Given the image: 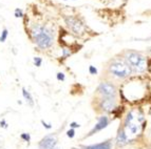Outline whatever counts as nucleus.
<instances>
[{
  "label": "nucleus",
  "instance_id": "1",
  "mask_svg": "<svg viewBox=\"0 0 151 149\" xmlns=\"http://www.w3.org/2000/svg\"><path fill=\"white\" fill-rule=\"evenodd\" d=\"M31 35L34 42L42 50L49 48L53 44V34L47 26L38 24L34 25L31 30Z\"/></svg>",
  "mask_w": 151,
  "mask_h": 149
},
{
  "label": "nucleus",
  "instance_id": "2",
  "mask_svg": "<svg viewBox=\"0 0 151 149\" xmlns=\"http://www.w3.org/2000/svg\"><path fill=\"white\" fill-rule=\"evenodd\" d=\"M142 118L139 117V114L134 111H131L128 114L125 121V126H124V132L127 136L129 140L133 137L137 136L142 130Z\"/></svg>",
  "mask_w": 151,
  "mask_h": 149
},
{
  "label": "nucleus",
  "instance_id": "3",
  "mask_svg": "<svg viewBox=\"0 0 151 149\" xmlns=\"http://www.w3.org/2000/svg\"><path fill=\"white\" fill-rule=\"evenodd\" d=\"M126 61L129 66L134 68L136 72H142L147 68V60L145 57L135 52H129L126 54Z\"/></svg>",
  "mask_w": 151,
  "mask_h": 149
},
{
  "label": "nucleus",
  "instance_id": "4",
  "mask_svg": "<svg viewBox=\"0 0 151 149\" xmlns=\"http://www.w3.org/2000/svg\"><path fill=\"white\" fill-rule=\"evenodd\" d=\"M109 70H110V72L113 76L121 78V79L127 78L131 74V67L129 66L128 63L124 62V61L119 59L112 61V63L109 66Z\"/></svg>",
  "mask_w": 151,
  "mask_h": 149
},
{
  "label": "nucleus",
  "instance_id": "5",
  "mask_svg": "<svg viewBox=\"0 0 151 149\" xmlns=\"http://www.w3.org/2000/svg\"><path fill=\"white\" fill-rule=\"evenodd\" d=\"M98 92L105 98H114L116 96V88L111 83L104 82L98 86Z\"/></svg>",
  "mask_w": 151,
  "mask_h": 149
},
{
  "label": "nucleus",
  "instance_id": "6",
  "mask_svg": "<svg viewBox=\"0 0 151 149\" xmlns=\"http://www.w3.org/2000/svg\"><path fill=\"white\" fill-rule=\"evenodd\" d=\"M57 144V138L54 134H48L45 136L38 144L39 149H54Z\"/></svg>",
  "mask_w": 151,
  "mask_h": 149
},
{
  "label": "nucleus",
  "instance_id": "7",
  "mask_svg": "<svg viewBox=\"0 0 151 149\" xmlns=\"http://www.w3.org/2000/svg\"><path fill=\"white\" fill-rule=\"evenodd\" d=\"M65 22L68 24V26L71 28L72 32H74L75 34H81L83 32V23L79 21L78 19L73 17H68L65 19Z\"/></svg>",
  "mask_w": 151,
  "mask_h": 149
},
{
  "label": "nucleus",
  "instance_id": "8",
  "mask_svg": "<svg viewBox=\"0 0 151 149\" xmlns=\"http://www.w3.org/2000/svg\"><path fill=\"white\" fill-rule=\"evenodd\" d=\"M101 109L105 110V111H112L116 107L115 100H114L113 98H105V99H103V101H101Z\"/></svg>",
  "mask_w": 151,
  "mask_h": 149
},
{
  "label": "nucleus",
  "instance_id": "9",
  "mask_svg": "<svg viewBox=\"0 0 151 149\" xmlns=\"http://www.w3.org/2000/svg\"><path fill=\"white\" fill-rule=\"evenodd\" d=\"M109 124V120L107 117H101L99 118V120H98L97 124L94 126V128L90 131V134L89 136H92V134H94L95 132L99 131V130L104 129V128H106L107 126H108Z\"/></svg>",
  "mask_w": 151,
  "mask_h": 149
},
{
  "label": "nucleus",
  "instance_id": "10",
  "mask_svg": "<svg viewBox=\"0 0 151 149\" xmlns=\"http://www.w3.org/2000/svg\"><path fill=\"white\" fill-rule=\"evenodd\" d=\"M130 140L127 138V136L125 134L124 130H119V134H117V138H116V143L119 146H125L126 144H128V142Z\"/></svg>",
  "mask_w": 151,
  "mask_h": 149
},
{
  "label": "nucleus",
  "instance_id": "11",
  "mask_svg": "<svg viewBox=\"0 0 151 149\" xmlns=\"http://www.w3.org/2000/svg\"><path fill=\"white\" fill-rule=\"evenodd\" d=\"M85 149H112V145H111L110 141H107V142H104V143H101V144L87 146L85 147Z\"/></svg>",
  "mask_w": 151,
  "mask_h": 149
},
{
  "label": "nucleus",
  "instance_id": "12",
  "mask_svg": "<svg viewBox=\"0 0 151 149\" xmlns=\"http://www.w3.org/2000/svg\"><path fill=\"white\" fill-rule=\"evenodd\" d=\"M22 94H23V97H24L25 101H27L31 106H33V105H34V101H33V98H32V96H31L30 92H27L25 88H22Z\"/></svg>",
  "mask_w": 151,
  "mask_h": 149
},
{
  "label": "nucleus",
  "instance_id": "13",
  "mask_svg": "<svg viewBox=\"0 0 151 149\" xmlns=\"http://www.w3.org/2000/svg\"><path fill=\"white\" fill-rule=\"evenodd\" d=\"M8 30L6 28H4V30L2 31V34H1V36H0V41L1 42H4L5 40H6V37H8Z\"/></svg>",
  "mask_w": 151,
  "mask_h": 149
},
{
  "label": "nucleus",
  "instance_id": "14",
  "mask_svg": "<svg viewBox=\"0 0 151 149\" xmlns=\"http://www.w3.org/2000/svg\"><path fill=\"white\" fill-rule=\"evenodd\" d=\"M33 61H34V64H35L36 66H40L41 63H42V60H41V58H39V57H35Z\"/></svg>",
  "mask_w": 151,
  "mask_h": 149
},
{
  "label": "nucleus",
  "instance_id": "15",
  "mask_svg": "<svg viewBox=\"0 0 151 149\" xmlns=\"http://www.w3.org/2000/svg\"><path fill=\"white\" fill-rule=\"evenodd\" d=\"M21 139L22 140H24L25 142H30V140H31V136H30V133H21Z\"/></svg>",
  "mask_w": 151,
  "mask_h": 149
},
{
  "label": "nucleus",
  "instance_id": "16",
  "mask_svg": "<svg viewBox=\"0 0 151 149\" xmlns=\"http://www.w3.org/2000/svg\"><path fill=\"white\" fill-rule=\"evenodd\" d=\"M22 16H23L22 10H20V9H16L15 10V17L19 18V17H22Z\"/></svg>",
  "mask_w": 151,
  "mask_h": 149
},
{
  "label": "nucleus",
  "instance_id": "17",
  "mask_svg": "<svg viewBox=\"0 0 151 149\" xmlns=\"http://www.w3.org/2000/svg\"><path fill=\"white\" fill-rule=\"evenodd\" d=\"M67 136H68L69 138H74V136H75V131H74V129H70L67 131Z\"/></svg>",
  "mask_w": 151,
  "mask_h": 149
},
{
  "label": "nucleus",
  "instance_id": "18",
  "mask_svg": "<svg viewBox=\"0 0 151 149\" xmlns=\"http://www.w3.org/2000/svg\"><path fill=\"white\" fill-rule=\"evenodd\" d=\"M89 72H90V74H97V70H96L94 66H90V67H89Z\"/></svg>",
  "mask_w": 151,
  "mask_h": 149
},
{
  "label": "nucleus",
  "instance_id": "19",
  "mask_svg": "<svg viewBox=\"0 0 151 149\" xmlns=\"http://www.w3.org/2000/svg\"><path fill=\"white\" fill-rule=\"evenodd\" d=\"M57 79L59 80V81H63V80H65V74H63V72H58Z\"/></svg>",
  "mask_w": 151,
  "mask_h": 149
},
{
  "label": "nucleus",
  "instance_id": "20",
  "mask_svg": "<svg viewBox=\"0 0 151 149\" xmlns=\"http://www.w3.org/2000/svg\"><path fill=\"white\" fill-rule=\"evenodd\" d=\"M70 55H71V52H69L67 48H63V57L65 58V57H68V56H70Z\"/></svg>",
  "mask_w": 151,
  "mask_h": 149
},
{
  "label": "nucleus",
  "instance_id": "21",
  "mask_svg": "<svg viewBox=\"0 0 151 149\" xmlns=\"http://www.w3.org/2000/svg\"><path fill=\"white\" fill-rule=\"evenodd\" d=\"M41 123H42V125L45 127V128H47V129H51V128H52V126H51V124H47V123H45V122L43 121V120H41Z\"/></svg>",
  "mask_w": 151,
  "mask_h": 149
},
{
  "label": "nucleus",
  "instance_id": "22",
  "mask_svg": "<svg viewBox=\"0 0 151 149\" xmlns=\"http://www.w3.org/2000/svg\"><path fill=\"white\" fill-rule=\"evenodd\" d=\"M0 126H1V127H4V128H6V127H8V124H6V122H5L4 120H2V121L0 122Z\"/></svg>",
  "mask_w": 151,
  "mask_h": 149
},
{
  "label": "nucleus",
  "instance_id": "23",
  "mask_svg": "<svg viewBox=\"0 0 151 149\" xmlns=\"http://www.w3.org/2000/svg\"><path fill=\"white\" fill-rule=\"evenodd\" d=\"M81 125L77 124V123H75V122H73V123H71V127L72 128H77V127H79Z\"/></svg>",
  "mask_w": 151,
  "mask_h": 149
},
{
  "label": "nucleus",
  "instance_id": "24",
  "mask_svg": "<svg viewBox=\"0 0 151 149\" xmlns=\"http://www.w3.org/2000/svg\"><path fill=\"white\" fill-rule=\"evenodd\" d=\"M56 149H59V148H56Z\"/></svg>",
  "mask_w": 151,
  "mask_h": 149
}]
</instances>
